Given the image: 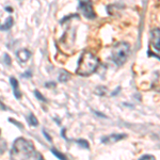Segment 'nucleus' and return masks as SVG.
Listing matches in <instances>:
<instances>
[{"mask_svg": "<svg viewBox=\"0 0 160 160\" xmlns=\"http://www.w3.org/2000/svg\"><path fill=\"white\" fill-rule=\"evenodd\" d=\"M46 86H47V87H56V83H53V82H51V83H50V82H49V83H47V84H46Z\"/></svg>", "mask_w": 160, "mask_h": 160, "instance_id": "19", "label": "nucleus"}, {"mask_svg": "<svg viewBox=\"0 0 160 160\" xmlns=\"http://www.w3.org/2000/svg\"><path fill=\"white\" fill-rule=\"evenodd\" d=\"M69 77H71V75H69L68 72L66 71H61L60 72V75H59V80L62 82H65L68 81V80L69 79Z\"/></svg>", "mask_w": 160, "mask_h": 160, "instance_id": "10", "label": "nucleus"}, {"mask_svg": "<svg viewBox=\"0 0 160 160\" xmlns=\"http://www.w3.org/2000/svg\"><path fill=\"white\" fill-rule=\"evenodd\" d=\"M151 44L157 50H160V29L151 31Z\"/></svg>", "mask_w": 160, "mask_h": 160, "instance_id": "6", "label": "nucleus"}, {"mask_svg": "<svg viewBox=\"0 0 160 160\" xmlns=\"http://www.w3.org/2000/svg\"><path fill=\"white\" fill-rule=\"evenodd\" d=\"M28 160H45V159L43 158V156L40 153H38V152H34V153L31 155V157Z\"/></svg>", "mask_w": 160, "mask_h": 160, "instance_id": "11", "label": "nucleus"}, {"mask_svg": "<svg viewBox=\"0 0 160 160\" xmlns=\"http://www.w3.org/2000/svg\"><path fill=\"white\" fill-rule=\"evenodd\" d=\"M11 84H12V87H13V91H14L15 96H16L17 98H20L22 94H20V91H19V84H18L17 80L15 79L14 77H12V78H11Z\"/></svg>", "mask_w": 160, "mask_h": 160, "instance_id": "8", "label": "nucleus"}, {"mask_svg": "<svg viewBox=\"0 0 160 160\" xmlns=\"http://www.w3.org/2000/svg\"><path fill=\"white\" fill-rule=\"evenodd\" d=\"M51 152H52V154H53V155H56L57 158H59L60 160H68V159L65 158V156H64L63 154H62V153H59V152L57 151V149L52 148V149H51Z\"/></svg>", "mask_w": 160, "mask_h": 160, "instance_id": "13", "label": "nucleus"}, {"mask_svg": "<svg viewBox=\"0 0 160 160\" xmlns=\"http://www.w3.org/2000/svg\"><path fill=\"white\" fill-rule=\"evenodd\" d=\"M4 61H6V64H8V65L11 64V58L8 55H4Z\"/></svg>", "mask_w": 160, "mask_h": 160, "instance_id": "17", "label": "nucleus"}, {"mask_svg": "<svg viewBox=\"0 0 160 160\" xmlns=\"http://www.w3.org/2000/svg\"><path fill=\"white\" fill-rule=\"evenodd\" d=\"M34 94H35V95H37V96H38V99H40V100H43V102H46L45 97H44V96H43V95H42V94H41V93H40V92H38V91H35V92H34Z\"/></svg>", "mask_w": 160, "mask_h": 160, "instance_id": "15", "label": "nucleus"}, {"mask_svg": "<svg viewBox=\"0 0 160 160\" xmlns=\"http://www.w3.org/2000/svg\"><path fill=\"white\" fill-rule=\"evenodd\" d=\"M13 24H14V20H13L12 17H9V18H7L6 22H4L3 25H0V30H2V31L10 30L12 28Z\"/></svg>", "mask_w": 160, "mask_h": 160, "instance_id": "9", "label": "nucleus"}, {"mask_svg": "<svg viewBox=\"0 0 160 160\" xmlns=\"http://www.w3.org/2000/svg\"><path fill=\"white\" fill-rule=\"evenodd\" d=\"M28 121H29L30 125H32V126H38V124L37 118H35L33 114H30L29 117H28Z\"/></svg>", "mask_w": 160, "mask_h": 160, "instance_id": "12", "label": "nucleus"}, {"mask_svg": "<svg viewBox=\"0 0 160 160\" xmlns=\"http://www.w3.org/2000/svg\"><path fill=\"white\" fill-rule=\"evenodd\" d=\"M78 143L80 144V145L83 146V148H89V144H88V142H87L86 140H79V141H78Z\"/></svg>", "mask_w": 160, "mask_h": 160, "instance_id": "16", "label": "nucleus"}, {"mask_svg": "<svg viewBox=\"0 0 160 160\" xmlns=\"http://www.w3.org/2000/svg\"><path fill=\"white\" fill-rule=\"evenodd\" d=\"M79 10L82 12V14L87 18L93 19L96 17L91 0H79Z\"/></svg>", "mask_w": 160, "mask_h": 160, "instance_id": "4", "label": "nucleus"}, {"mask_svg": "<svg viewBox=\"0 0 160 160\" xmlns=\"http://www.w3.org/2000/svg\"><path fill=\"white\" fill-rule=\"evenodd\" d=\"M16 57H17V59H18V61H19V62L24 63V62H27V61L30 59L31 52H30V51L28 50V49H22V50L17 51Z\"/></svg>", "mask_w": 160, "mask_h": 160, "instance_id": "7", "label": "nucleus"}, {"mask_svg": "<svg viewBox=\"0 0 160 160\" xmlns=\"http://www.w3.org/2000/svg\"><path fill=\"white\" fill-rule=\"evenodd\" d=\"M22 77H31V72H28V73H26L22 75Z\"/></svg>", "mask_w": 160, "mask_h": 160, "instance_id": "18", "label": "nucleus"}, {"mask_svg": "<svg viewBox=\"0 0 160 160\" xmlns=\"http://www.w3.org/2000/svg\"><path fill=\"white\" fill-rule=\"evenodd\" d=\"M34 152L32 142L25 138H18L12 146L11 160H28Z\"/></svg>", "mask_w": 160, "mask_h": 160, "instance_id": "2", "label": "nucleus"}, {"mask_svg": "<svg viewBox=\"0 0 160 160\" xmlns=\"http://www.w3.org/2000/svg\"><path fill=\"white\" fill-rule=\"evenodd\" d=\"M124 138H126V135H124V133H121V135H118V133H113V135L104 137V138L102 139V143L112 144V143H115V142L121 141Z\"/></svg>", "mask_w": 160, "mask_h": 160, "instance_id": "5", "label": "nucleus"}, {"mask_svg": "<svg viewBox=\"0 0 160 160\" xmlns=\"http://www.w3.org/2000/svg\"><path fill=\"white\" fill-rule=\"evenodd\" d=\"M139 160H156V158H155V156H153V155H144Z\"/></svg>", "mask_w": 160, "mask_h": 160, "instance_id": "14", "label": "nucleus"}, {"mask_svg": "<svg viewBox=\"0 0 160 160\" xmlns=\"http://www.w3.org/2000/svg\"><path fill=\"white\" fill-rule=\"evenodd\" d=\"M129 44L125 42H121L117 44L114 47L112 48V55H111V59L117 65H123L126 62L129 55Z\"/></svg>", "mask_w": 160, "mask_h": 160, "instance_id": "3", "label": "nucleus"}, {"mask_svg": "<svg viewBox=\"0 0 160 160\" xmlns=\"http://www.w3.org/2000/svg\"><path fill=\"white\" fill-rule=\"evenodd\" d=\"M99 66V59L90 51H84L79 58L76 73L80 76H90L96 72Z\"/></svg>", "mask_w": 160, "mask_h": 160, "instance_id": "1", "label": "nucleus"}, {"mask_svg": "<svg viewBox=\"0 0 160 160\" xmlns=\"http://www.w3.org/2000/svg\"><path fill=\"white\" fill-rule=\"evenodd\" d=\"M6 10H7V11H9L10 13H11V12L13 11V10H12V8H9V7H7V8H6Z\"/></svg>", "mask_w": 160, "mask_h": 160, "instance_id": "20", "label": "nucleus"}]
</instances>
